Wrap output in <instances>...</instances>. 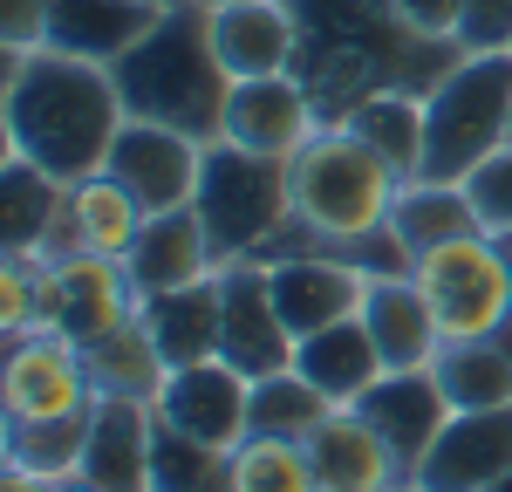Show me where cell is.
<instances>
[{
	"mask_svg": "<svg viewBox=\"0 0 512 492\" xmlns=\"http://www.w3.org/2000/svg\"><path fill=\"white\" fill-rule=\"evenodd\" d=\"M103 171H110V178H117L144 212H171V205H192L198 199L205 144L185 137V130H171V123L130 117L117 130V144H110V164H103Z\"/></svg>",
	"mask_w": 512,
	"mask_h": 492,
	"instance_id": "11",
	"label": "cell"
},
{
	"mask_svg": "<svg viewBox=\"0 0 512 492\" xmlns=\"http://www.w3.org/2000/svg\"><path fill=\"white\" fill-rule=\"evenodd\" d=\"M321 130H328V117H321L315 89L294 76H246L233 82V96H226V144H239V151H260V158H301L308 144H315Z\"/></svg>",
	"mask_w": 512,
	"mask_h": 492,
	"instance_id": "9",
	"label": "cell"
},
{
	"mask_svg": "<svg viewBox=\"0 0 512 492\" xmlns=\"http://www.w3.org/2000/svg\"><path fill=\"white\" fill-rule=\"evenodd\" d=\"M485 492H512V472H506V479H492V486H485Z\"/></svg>",
	"mask_w": 512,
	"mask_h": 492,
	"instance_id": "41",
	"label": "cell"
},
{
	"mask_svg": "<svg viewBox=\"0 0 512 492\" xmlns=\"http://www.w3.org/2000/svg\"><path fill=\"white\" fill-rule=\"evenodd\" d=\"M198 219L212 233L219 267L226 260H253L260 246H274L294 226V164L260 158L239 144H205V178H198Z\"/></svg>",
	"mask_w": 512,
	"mask_h": 492,
	"instance_id": "5",
	"label": "cell"
},
{
	"mask_svg": "<svg viewBox=\"0 0 512 492\" xmlns=\"http://www.w3.org/2000/svg\"><path fill=\"white\" fill-rule=\"evenodd\" d=\"M219 322H226V294H219V274L198 287H171V294H151L144 301V328L158 335L164 363H212L219 356Z\"/></svg>",
	"mask_w": 512,
	"mask_h": 492,
	"instance_id": "23",
	"label": "cell"
},
{
	"mask_svg": "<svg viewBox=\"0 0 512 492\" xmlns=\"http://www.w3.org/2000/svg\"><path fill=\"white\" fill-rule=\"evenodd\" d=\"M465 48H512V0H465Z\"/></svg>",
	"mask_w": 512,
	"mask_h": 492,
	"instance_id": "37",
	"label": "cell"
},
{
	"mask_svg": "<svg viewBox=\"0 0 512 492\" xmlns=\"http://www.w3.org/2000/svg\"><path fill=\"white\" fill-rule=\"evenodd\" d=\"M512 144V48H472L424 96V178L472 185Z\"/></svg>",
	"mask_w": 512,
	"mask_h": 492,
	"instance_id": "3",
	"label": "cell"
},
{
	"mask_svg": "<svg viewBox=\"0 0 512 492\" xmlns=\"http://www.w3.org/2000/svg\"><path fill=\"white\" fill-rule=\"evenodd\" d=\"M212 48L226 76H287L301 62V14L294 0H226L212 7Z\"/></svg>",
	"mask_w": 512,
	"mask_h": 492,
	"instance_id": "17",
	"label": "cell"
},
{
	"mask_svg": "<svg viewBox=\"0 0 512 492\" xmlns=\"http://www.w3.org/2000/svg\"><path fill=\"white\" fill-rule=\"evenodd\" d=\"M499 342H506V356H512V328H506V335H499Z\"/></svg>",
	"mask_w": 512,
	"mask_h": 492,
	"instance_id": "42",
	"label": "cell"
},
{
	"mask_svg": "<svg viewBox=\"0 0 512 492\" xmlns=\"http://www.w3.org/2000/svg\"><path fill=\"white\" fill-rule=\"evenodd\" d=\"M151 445H158V410L130 397H96L76 472L96 492H151Z\"/></svg>",
	"mask_w": 512,
	"mask_h": 492,
	"instance_id": "18",
	"label": "cell"
},
{
	"mask_svg": "<svg viewBox=\"0 0 512 492\" xmlns=\"http://www.w3.org/2000/svg\"><path fill=\"white\" fill-rule=\"evenodd\" d=\"M403 178L376 158L349 123H328L315 144L294 158V219L321 246H355L390 226Z\"/></svg>",
	"mask_w": 512,
	"mask_h": 492,
	"instance_id": "4",
	"label": "cell"
},
{
	"mask_svg": "<svg viewBox=\"0 0 512 492\" xmlns=\"http://www.w3.org/2000/svg\"><path fill=\"white\" fill-rule=\"evenodd\" d=\"M390 226L403 233L410 253H431V246H444V240L478 233V226H485V212H478L472 185H437V178H417V185H403Z\"/></svg>",
	"mask_w": 512,
	"mask_h": 492,
	"instance_id": "28",
	"label": "cell"
},
{
	"mask_svg": "<svg viewBox=\"0 0 512 492\" xmlns=\"http://www.w3.org/2000/svg\"><path fill=\"white\" fill-rule=\"evenodd\" d=\"M355 410L383 431V445L403 458L410 479H417V465L431 458V445L444 438V424L458 417L451 397H444V383H437V369H383V376L355 397Z\"/></svg>",
	"mask_w": 512,
	"mask_h": 492,
	"instance_id": "14",
	"label": "cell"
},
{
	"mask_svg": "<svg viewBox=\"0 0 512 492\" xmlns=\"http://www.w3.org/2000/svg\"><path fill=\"white\" fill-rule=\"evenodd\" d=\"M55 492H96V486H89L82 472H69V479H55Z\"/></svg>",
	"mask_w": 512,
	"mask_h": 492,
	"instance_id": "40",
	"label": "cell"
},
{
	"mask_svg": "<svg viewBox=\"0 0 512 492\" xmlns=\"http://www.w3.org/2000/svg\"><path fill=\"white\" fill-rule=\"evenodd\" d=\"M89 356V383H96V397H130V404H158V390L171 383V363H164L158 335L137 322H123L117 335H103V342H89L82 349Z\"/></svg>",
	"mask_w": 512,
	"mask_h": 492,
	"instance_id": "25",
	"label": "cell"
},
{
	"mask_svg": "<svg viewBox=\"0 0 512 492\" xmlns=\"http://www.w3.org/2000/svg\"><path fill=\"white\" fill-rule=\"evenodd\" d=\"M294 369L315 383L328 404H355V397L383 376V356H376V342H369L362 315H349V322H335V328L301 335V342H294Z\"/></svg>",
	"mask_w": 512,
	"mask_h": 492,
	"instance_id": "24",
	"label": "cell"
},
{
	"mask_svg": "<svg viewBox=\"0 0 512 492\" xmlns=\"http://www.w3.org/2000/svg\"><path fill=\"white\" fill-rule=\"evenodd\" d=\"M512 472V404L492 410H458L444 424V438L431 445V458L417 465L410 486L424 492H485L492 479Z\"/></svg>",
	"mask_w": 512,
	"mask_h": 492,
	"instance_id": "16",
	"label": "cell"
},
{
	"mask_svg": "<svg viewBox=\"0 0 512 492\" xmlns=\"http://www.w3.org/2000/svg\"><path fill=\"white\" fill-rule=\"evenodd\" d=\"M117 89L130 117L171 123V130H185L198 144H219L233 76H226V62L212 48V7H198V0L164 7V21L117 62Z\"/></svg>",
	"mask_w": 512,
	"mask_h": 492,
	"instance_id": "2",
	"label": "cell"
},
{
	"mask_svg": "<svg viewBox=\"0 0 512 492\" xmlns=\"http://www.w3.org/2000/svg\"><path fill=\"white\" fill-rule=\"evenodd\" d=\"M151 410H158L164 431H178V438L239 451L246 438H253V376H239L226 356L185 363V369H171V383L158 390Z\"/></svg>",
	"mask_w": 512,
	"mask_h": 492,
	"instance_id": "8",
	"label": "cell"
},
{
	"mask_svg": "<svg viewBox=\"0 0 512 492\" xmlns=\"http://www.w3.org/2000/svg\"><path fill=\"white\" fill-rule=\"evenodd\" d=\"M308 451H315L321 492H403L410 486L403 458L383 445V431H376L355 404L328 410V424L308 438Z\"/></svg>",
	"mask_w": 512,
	"mask_h": 492,
	"instance_id": "20",
	"label": "cell"
},
{
	"mask_svg": "<svg viewBox=\"0 0 512 492\" xmlns=\"http://www.w3.org/2000/svg\"><path fill=\"white\" fill-rule=\"evenodd\" d=\"M267 281H274L280 322L294 328V342H301V335H315V328H335V322H349V315H362L376 274H369L355 253H342V246H315V253L274 260Z\"/></svg>",
	"mask_w": 512,
	"mask_h": 492,
	"instance_id": "12",
	"label": "cell"
},
{
	"mask_svg": "<svg viewBox=\"0 0 512 492\" xmlns=\"http://www.w3.org/2000/svg\"><path fill=\"white\" fill-rule=\"evenodd\" d=\"M198 7H226V0H198Z\"/></svg>",
	"mask_w": 512,
	"mask_h": 492,
	"instance_id": "43",
	"label": "cell"
},
{
	"mask_svg": "<svg viewBox=\"0 0 512 492\" xmlns=\"http://www.w3.org/2000/svg\"><path fill=\"white\" fill-rule=\"evenodd\" d=\"M89 410H96V383H89L82 342L55 335V328H28V335L7 342L0 431H14V424H62V417H89Z\"/></svg>",
	"mask_w": 512,
	"mask_h": 492,
	"instance_id": "7",
	"label": "cell"
},
{
	"mask_svg": "<svg viewBox=\"0 0 512 492\" xmlns=\"http://www.w3.org/2000/svg\"><path fill=\"white\" fill-rule=\"evenodd\" d=\"M472 199H478V212H485L492 233H512V144L472 178Z\"/></svg>",
	"mask_w": 512,
	"mask_h": 492,
	"instance_id": "35",
	"label": "cell"
},
{
	"mask_svg": "<svg viewBox=\"0 0 512 492\" xmlns=\"http://www.w3.org/2000/svg\"><path fill=\"white\" fill-rule=\"evenodd\" d=\"M328 410H342V404H328L301 369H274V376L253 383V431H267V438H301L308 445L328 424Z\"/></svg>",
	"mask_w": 512,
	"mask_h": 492,
	"instance_id": "30",
	"label": "cell"
},
{
	"mask_svg": "<svg viewBox=\"0 0 512 492\" xmlns=\"http://www.w3.org/2000/svg\"><path fill=\"white\" fill-rule=\"evenodd\" d=\"M233 492H321L315 451L301 445V438H267V431H253V438L233 451Z\"/></svg>",
	"mask_w": 512,
	"mask_h": 492,
	"instance_id": "31",
	"label": "cell"
},
{
	"mask_svg": "<svg viewBox=\"0 0 512 492\" xmlns=\"http://www.w3.org/2000/svg\"><path fill=\"white\" fill-rule=\"evenodd\" d=\"M123 267H130V281H137V294H144V301H151V294H171V287L212 281V274H219V253H212V233H205L198 205L151 212Z\"/></svg>",
	"mask_w": 512,
	"mask_h": 492,
	"instance_id": "19",
	"label": "cell"
},
{
	"mask_svg": "<svg viewBox=\"0 0 512 492\" xmlns=\"http://www.w3.org/2000/svg\"><path fill=\"white\" fill-rule=\"evenodd\" d=\"M48 274L55 260L41 253H0V342L48 328Z\"/></svg>",
	"mask_w": 512,
	"mask_h": 492,
	"instance_id": "34",
	"label": "cell"
},
{
	"mask_svg": "<svg viewBox=\"0 0 512 492\" xmlns=\"http://www.w3.org/2000/svg\"><path fill=\"white\" fill-rule=\"evenodd\" d=\"M158 7H178V0H158Z\"/></svg>",
	"mask_w": 512,
	"mask_h": 492,
	"instance_id": "44",
	"label": "cell"
},
{
	"mask_svg": "<svg viewBox=\"0 0 512 492\" xmlns=\"http://www.w3.org/2000/svg\"><path fill=\"white\" fill-rule=\"evenodd\" d=\"M151 492H233V451L178 438L158 424V445H151Z\"/></svg>",
	"mask_w": 512,
	"mask_h": 492,
	"instance_id": "32",
	"label": "cell"
},
{
	"mask_svg": "<svg viewBox=\"0 0 512 492\" xmlns=\"http://www.w3.org/2000/svg\"><path fill=\"white\" fill-rule=\"evenodd\" d=\"M396 14L431 41H458V28H465V0H396Z\"/></svg>",
	"mask_w": 512,
	"mask_h": 492,
	"instance_id": "38",
	"label": "cell"
},
{
	"mask_svg": "<svg viewBox=\"0 0 512 492\" xmlns=\"http://www.w3.org/2000/svg\"><path fill=\"white\" fill-rule=\"evenodd\" d=\"M130 123L117 69L62 48H0V158H28L55 178H89L110 164V144Z\"/></svg>",
	"mask_w": 512,
	"mask_h": 492,
	"instance_id": "1",
	"label": "cell"
},
{
	"mask_svg": "<svg viewBox=\"0 0 512 492\" xmlns=\"http://www.w3.org/2000/svg\"><path fill=\"white\" fill-rule=\"evenodd\" d=\"M144 205L123 192L110 171H89L69 185V233H76V253H110V260H130V246L144 233Z\"/></svg>",
	"mask_w": 512,
	"mask_h": 492,
	"instance_id": "26",
	"label": "cell"
},
{
	"mask_svg": "<svg viewBox=\"0 0 512 492\" xmlns=\"http://www.w3.org/2000/svg\"><path fill=\"white\" fill-rule=\"evenodd\" d=\"M431 369H437V383H444V397H451V410L512 404V356L499 335L492 342H444V356Z\"/></svg>",
	"mask_w": 512,
	"mask_h": 492,
	"instance_id": "29",
	"label": "cell"
},
{
	"mask_svg": "<svg viewBox=\"0 0 512 492\" xmlns=\"http://www.w3.org/2000/svg\"><path fill=\"white\" fill-rule=\"evenodd\" d=\"M158 21H164L158 0H48V48L117 69Z\"/></svg>",
	"mask_w": 512,
	"mask_h": 492,
	"instance_id": "21",
	"label": "cell"
},
{
	"mask_svg": "<svg viewBox=\"0 0 512 492\" xmlns=\"http://www.w3.org/2000/svg\"><path fill=\"white\" fill-rule=\"evenodd\" d=\"M96 417V410H89ZM89 417H62V424H14L0 431V458L14 465H35L48 479H69L82 465V445H89Z\"/></svg>",
	"mask_w": 512,
	"mask_h": 492,
	"instance_id": "33",
	"label": "cell"
},
{
	"mask_svg": "<svg viewBox=\"0 0 512 492\" xmlns=\"http://www.w3.org/2000/svg\"><path fill=\"white\" fill-rule=\"evenodd\" d=\"M362 328H369V342H376L383 369H431L437 356H444L437 315H431V301L417 294L410 274L369 287V301H362Z\"/></svg>",
	"mask_w": 512,
	"mask_h": 492,
	"instance_id": "22",
	"label": "cell"
},
{
	"mask_svg": "<svg viewBox=\"0 0 512 492\" xmlns=\"http://www.w3.org/2000/svg\"><path fill=\"white\" fill-rule=\"evenodd\" d=\"M0 253H41V260H69V178L41 171L28 158H0Z\"/></svg>",
	"mask_w": 512,
	"mask_h": 492,
	"instance_id": "15",
	"label": "cell"
},
{
	"mask_svg": "<svg viewBox=\"0 0 512 492\" xmlns=\"http://www.w3.org/2000/svg\"><path fill=\"white\" fill-rule=\"evenodd\" d=\"M349 130L390 164L403 185L424 178V96L417 89H376L369 103L349 110Z\"/></svg>",
	"mask_w": 512,
	"mask_h": 492,
	"instance_id": "27",
	"label": "cell"
},
{
	"mask_svg": "<svg viewBox=\"0 0 512 492\" xmlns=\"http://www.w3.org/2000/svg\"><path fill=\"white\" fill-rule=\"evenodd\" d=\"M0 48H48V0H0Z\"/></svg>",
	"mask_w": 512,
	"mask_h": 492,
	"instance_id": "36",
	"label": "cell"
},
{
	"mask_svg": "<svg viewBox=\"0 0 512 492\" xmlns=\"http://www.w3.org/2000/svg\"><path fill=\"white\" fill-rule=\"evenodd\" d=\"M144 315V294L130 281V267L110 260V253H69V260H55V274H48V328L55 335H69V342H103V335H117L123 322H137Z\"/></svg>",
	"mask_w": 512,
	"mask_h": 492,
	"instance_id": "10",
	"label": "cell"
},
{
	"mask_svg": "<svg viewBox=\"0 0 512 492\" xmlns=\"http://www.w3.org/2000/svg\"><path fill=\"white\" fill-rule=\"evenodd\" d=\"M0 492H55V479H48V472H35V465H14V458H7Z\"/></svg>",
	"mask_w": 512,
	"mask_h": 492,
	"instance_id": "39",
	"label": "cell"
},
{
	"mask_svg": "<svg viewBox=\"0 0 512 492\" xmlns=\"http://www.w3.org/2000/svg\"><path fill=\"white\" fill-rule=\"evenodd\" d=\"M410 281L431 301L444 342H492L512 328V253L492 226L417 253Z\"/></svg>",
	"mask_w": 512,
	"mask_h": 492,
	"instance_id": "6",
	"label": "cell"
},
{
	"mask_svg": "<svg viewBox=\"0 0 512 492\" xmlns=\"http://www.w3.org/2000/svg\"><path fill=\"white\" fill-rule=\"evenodd\" d=\"M219 294H226V322H219V356L239 376H274L294 369V328L280 322L274 308V281H267V260H226L219 267Z\"/></svg>",
	"mask_w": 512,
	"mask_h": 492,
	"instance_id": "13",
	"label": "cell"
}]
</instances>
